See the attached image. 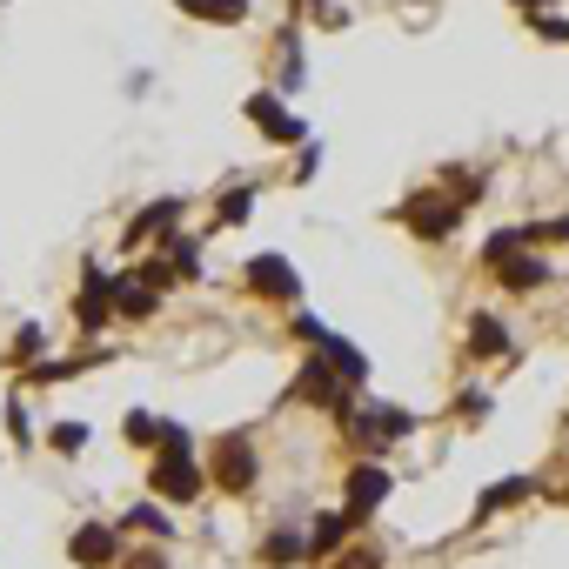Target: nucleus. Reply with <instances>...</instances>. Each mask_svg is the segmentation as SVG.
Listing matches in <instances>:
<instances>
[{"mask_svg":"<svg viewBox=\"0 0 569 569\" xmlns=\"http://www.w3.org/2000/svg\"><path fill=\"white\" fill-rule=\"evenodd\" d=\"M154 496H168V503H195L201 496V469L188 462V449H168L154 462Z\"/></svg>","mask_w":569,"mask_h":569,"instance_id":"obj_1","label":"nucleus"},{"mask_svg":"<svg viewBox=\"0 0 569 569\" xmlns=\"http://www.w3.org/2000/svg\"><path fill=\"white\" fill-rule=\"evenodd\" d=\"M248 282L262 288V295H275V302H295V295H302V282H295V268H288L282 255H255V262H248Z\"/></svg>","mask_w":569,"mask_h":569,"instance_id":"obj_2","label":"nucleus"},{"mask_svg":"<svg viewBox=\"0 0 569 569\" xmlns=\"http://www.w3.org/2000/svg\"><path fill=\"white\" fill-rule=\"evenodd\" d=\"M67 556H74L81 569H108V563H114V529H101V523L74 529V543H67Z\"/></svg>","mask_w":569,"mask_h":569,"instance_id":"obj_3","label":"nucleus"},{"mask_svg":"<svg viewBox=\"0 0 569 569\" xmlns=\"http://www.w3.org/2000/svg\"><path fill=\"white\" fill-rule=\"evenodd\" d=\"M382 496H389V469H375V462H369V469H355V476H349V516H355V523H362Z\"/></svg>","mask_w":569,"mask_h":569,"instance_id":"obj_4","label":"nucleus"},{"mask_svg":"<svg viewBox=\"0 0 569 569\" xmlns=\"http://www.w3.org/2000/svg\"><path fill=\"white\" fill-rule=\"evenodd\" d=\"M248 121H255V128H268L275 141H302V121L275 108V94H255V101H248Z\"/></svg>","mask_w":569,"mask_h":569,"instance_id":"obj_5","label":"nucleus"},{"mask_svg":"<svg viewBox=\"0 0 569 569\" xmlns=\"http://www.w3.org/2000/svg\"><path fill=\"white\" fill-rule=\"evenodd\" d=\"M349 523H355V516H349V509H329V516H322V523H315V529H308V556H335V549H342V536H349Z\"/></svg>","mask_w":569,"mask_h":569,"instance_id":"obj_6","label":"nucleus"},{"mask_svg":"<svg viewBox=\"0 0 569 569\" xmlns=\"http://www.w3.org/2000/svg\"><path fill=\"white\" fill-rule=\"evenodd\" d=\"M74 315H81V329H101V322L114 315V282L108 275H94V282L81 288V308H74Z\"/></svg>","mask_w":569,"mask_h":569,"instance_id":"obj_7","label":"nucleus"},{"mask_svg":"<svg viewBox=\"0 0 569 569\" xmlns=\"http://www.w3.org/2000/svg\"><path fill=\"white\" fill-rule=\"evenodd\" d=\"M221 482H228V489H248V482H255V456H248V442H228V449H221V469H215Z\"/></svg>","mask_w":569,"mask_h":569,"instance_id":"obj_8","label":"nucleus"},{"mask_svg":"<svg viewBox=\"0 0 569 569\" xmlns=\"http://www.w3.org/2000/svg\"><path fill=\"white\" fill-rule=\"evenodd\" d=\"M402 221H409L416 235H449V221H456V215H449L436 195H422V201H409V215H402Z\"/></svg>","mask_w":569,"mask_h":569,"instance_id":"obj_9","label":"nucleus"},{"mask_svg":"<svg viewBox=\"0 0 569 569\" xmlns=\"http://www.w3.org/2000/svg\"><path fill=\"white\" fill-rule=\"evenodd\" d=\"M489 268H496V282H503V288H536V282H543V262H509V255H489Z\"/></svg>","mask_w":569,"mask_h":569,"instance_id":"obj_10","label":"nucleus"},{"mask_svg":"<svg viewBox=\"0 0 569 569\" xmlns=\"http://www.w3.org/2000/svg\"><path fill=\"white\" fill-rule=\"evenodd\" d=\"M469 349H482V355H509L503 322H496V315H476V322H469Z\"/></svg>","mask_w":569,"mask_h":569,"instance_id":"obj_11","label":"nucleus"},{"mask_svg":"<svg viewBox=\"0 0 569 569\" xmlns=\"http://www.w3.org/2000/svg\"><path fill=\"white\" fill-rule=\"evenodd\" d=\"M523 496H529V476H509V482H496V489H489V496L476 503V516H496V509L523 503Z\"/></svg>","mask_w":569,"mask_h":569,"instance_id":"obj_12","label":"nucleus"},{"mask_svg":"<svg viewBox=\"0 0 569 569\" xmlns=\"http://www.w3.org/2000/svg\"><path fill=\"white\" fill-rule=\"evenodd\" d=\"M114 295H121V308H128V315H154V282H121Z\"/></svg>","mask_w":569,"mask_h":569,"instance_id":"obj_13","label":"nucleus"},{"mask_svg":"<svg viewBox=\"0 0 569 569\" xmlns=\"http://www.w3.org/2000/svg\"><path fill=\"white\" fill-rule=\"evenodd\" d=\"M128 523H134V529H154V536H168V516H161L154 503H141V509L128 516Z\"/></svg>","mask_w":569,"mask_h":569,"instance_id":"obj_14","label":"nucleus"},{"mask_svg":"<svg viewBox=\"0 0 569 569\" xmlns=\"http://www.w3.org/2000/svg\"><path fill=\"white\" fill-rule=\"evenodd\" d=\"M81 442H88V429H81V422H67V429H54V449H67V456H74Z\"/></svg>","mask_w":569,"mask_h":569,"instance_id":"obj_15","label":"nucleus"},{"mask_svg":"<svg viewBox=\"0 0 569 569\" xmlns=\"http://www.w3.org/2000/svg\"><path fill=\"white\" fill-rule=\"evenodd\" d=\"M34 349H41V329H21V335H14V362H34Z\"/></svg>","mask_w":569,"mask_h":569,"instance_id":"obj_16","label":"nucleus"},{"mask_svg":"<svg viewBox=\"0 0 569 569\" xmlns=\"http://www.w3.org/2000/svg\"><path fill=\"white\" fill-rule=\"evenodd\" d=\"M241 215H248V188H235V195L221 201V221H241Z\"/></svg>","mask_w":569,"mask_h":569,"instance_id":"obj_17","label":"nucleus"},{"mask_svg":"<svg viewBox=\"0 0 569 569\" xmlns=\"http://www.w3.org/2000/svg\"><path fill=\"white\" fill-rule=\"evenodd\" d=\"M342 569H382V556H375V549H349V556H342Z\"/></svg>","mask_w":569,"mask_h":569,"instance_id":"obj_18","label":"nucleus"},{"mask_svg":"<svg viewBox=\"0 0 569 569\" xmlns=\"http://www.w3.org/2000/svg\"><path fill=\"white\" fill-rule=\"evenodd\" d=\"M536 34L543 41H569V21H536Z\"/></svg>","mask_w":569,"mask_h":569,"instance_id":"obj_19","label":"nucleus"},{"mask_svg":"<svg viewBox=\"0 0 569 569\" xmlns=\"http://www.w3.org/2000/svg\"><path fill=\"white\" fill-rule=\"evenodd\" d=\"M128 569H161V556H134V563Z\"/></svg>","mask_w":569,"mask_h":569,"instance_id":"obj_20","label":"nucleus"},{"mask_svg":"<svg viewBox=\"0 0 569 569\" xmlns=\"http://www.w3.org/2000/svg\"><path fill=\"white\" fill-rule=\"evenodd\" d=\"M523 7H536V0H523Z\"/></svg>","mask_w":569,"mask_h":569,"instance_id":"obj_21","label":"nucleus"}]
</instances>
